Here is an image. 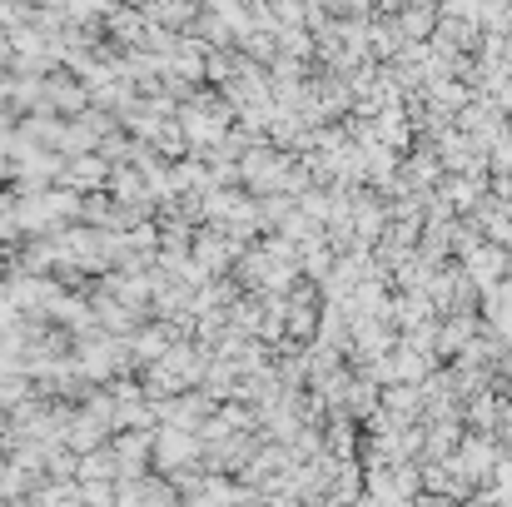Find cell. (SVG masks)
<instances>
[{"label": "cell", "instance_id": "cell-1", "mask_svg": "<svg viewBox=\"0 0 512 507\" xmlns=\"http://www.w3.org/2000/svg\"><path fill=\"white\" fill-rule=\"evenodd\" d=\"M433 20H438V5H403V10H393V25H398L403 40H428Z\"/></svg>", "mask_w": 512, "mask_h": 507}]
</instances>
